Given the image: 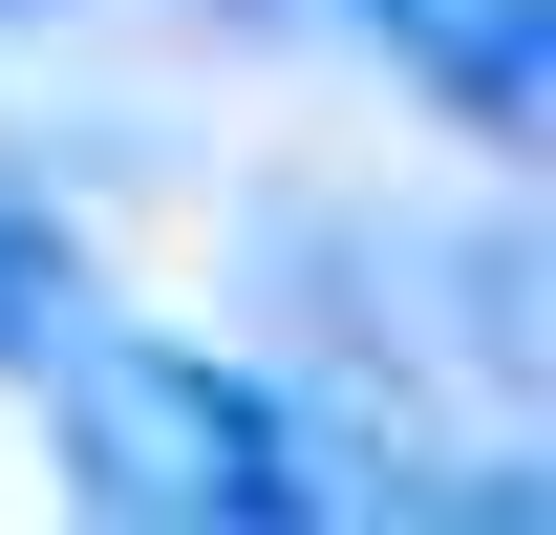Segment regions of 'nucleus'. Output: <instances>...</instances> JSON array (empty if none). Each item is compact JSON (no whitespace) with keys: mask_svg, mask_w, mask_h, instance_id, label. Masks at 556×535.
<instances>
[{"mask_svg":"<svg viewBox=\"0 0 556 535\" xmlns=\"http://www.w3.org/2000/svg\"><path fill=\"white\" fill-rule=\"evenodd\" d=\"M0 22H43V0H0Z\"/></svg>","mask_w":556,"mask_h":535,"instance_id":"obj_4","label":"nucleus"},{"mask_svg":"<svg viewBox=\"0 0 556 535\" xmlns=\"http://www.w3.org/2000/svg\"><path fill=\"white\" fill-rule=\"evenodd\" d=\"M43 450H65L86 514H129V535H300L321 493H343L321 428H300L257 364L129 343V322H65V343H43Z\"/></svg>","mask_w":556,"mask_h":535,"instance_id":"obj_1","label":"nucleus"},{"mask_svg":"<svg viewBox=\"0 0 556 535\" xmlns=\"http://www.w3.org/2000/svg\"><path fill=\"white\" fill-rule=\"evenodd\" d=\"M65 322H86V236H65V214H22V194H0V364H43Z\"/></svg>","mask_w":556,"mask_h":535,"instance_id":"obj_3","label":"nucleus"},{"mask_svg":"<svg viewBox=\"0 0 556 535\" xmlns=\"http://www.w3.org/2000/svg\"><path fill=\"white\" fill-rule=\"evenodd\" d=\"M343 22H364L471 150H535V129H556V0H343Z\"/></svg>","mask_w":556,"mask_h":535,"instance_id":"obj_2","label":"nucleus"}]
</instances>
